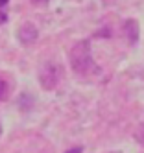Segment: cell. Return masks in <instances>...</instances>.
I'll list each match as a JSON object with an SVG mask.
<instances>
[{"instance_id": "obj_6", "label": "cell", "mask_w": 144, "mask_h": 153, "mask_svg": "<svg viewBox=\"0 0 144 153\" xmlns=\"http://www.w3.org/2000/svg\"><path fill=\"white\" fill-rule=\"evenodd\" d=\"M0 133H2V127H0Z\"/></svg>"}, {"instance_id": "obj_3", "label": "cell", "mask_w": 144, "mask_h": 153, "mask_svg": "<svg viewBox=\"0 0 144 153\" xmlns=\"http://www.w3.org/2000/svg\"><path fill=\"white\" fill-rule=\"evenodd\" d=\"M6 20H7V17H6V15H4L2 11H0V24H4V22H6Z\"/></svg>"}, {"instance_id": "obj_1", "label": "cell", "mask_w": 144, "mask_h": 153, "mask_svg": "<svg viewBox=\"0 0 144 153\" xmlns=\"http://www.w3.org/2000/svg\"><path fill=\"white\" fill-rule=\"evenodd\" d=\"M70 61H72V67L78 72H89L93 67V61H91V53L87 50V42H80L76 45L70 52Z\"/></svg>"}, {"instance_id": "obj_5", "label": "cell", "mask_w": 144, "mask_h": 153, "mask_svg": "<svg viewBox=\"0 0 144 153\" xmlns=\"http://www.w3.org/2000/svg\"><path fill=\"white\" fill-rule=\"evenodd\" d=\"M7 4V0H0V7H2V6H6Z\"/></svg>"}, {"instance_id": "obj_4", "label": "cell", "mask_w": 144, "mask_h": 153, "mask_svg": "<svg viewBox=\"0 0 144 153\" xmlns=\"http://www.w3.org/2000/svg\"><path fill=\"white\" fill-rule=\"evenodd\" d=\"M66 153H81V148H74V149H69Z\"/></svg>"}, {"instance_id": "obj_2", "label": "cell", "mask_w": 144, "mask_h": 153, "mask_svg": "<svg viewBox=\"0 0 144 153\" xmlns=\"http://www.w3.org/2000/svg\"><path fill=\"white\" fill-rule=\"evenodd\" d=\"M7 94H9V85H7V81L4 78H0V102L6 100Z\"/></svg>"}]
</instances>
